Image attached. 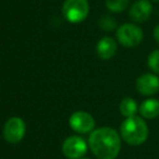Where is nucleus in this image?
Instances as JSON below:
<instances>
[{"label":"nucleus","mask_w":159,"mask_h":159,"mask_svg":"<svg viewBox=\"0 0 159 159\" xmlns=\"http://www.w3.org/2000/svg\"><path fill=\"white\" fill-rule=\"evenodd\" d=\"M89 146L98 159H116L121 148V138L111 127H98L91 132Z\"/></svg>","instance_id":"obj_1"},{"label":"nucleus","mask_w":159,"mask_h":159,"mask_svg":"<svg viewBox=\"0 0 159 159\" xmlns=\"http://www.w3.org/2000/svg\"><path fill=\"white\" fill-rule=\"evenodd\" d=\"M120 136L129 145L139 146L148 137V127L141 117H130L120 127Z\"/></svg>","instance_id":"obj_2"},{"label":"nucleus","mask_w":159,"mask_h":159,"mask_svg":"<svg viewBox=\"0 0 159 159\" xmlns=\"http://www.w3.org/2000/svg\"><path fill=\"white\" fill-rule=\"evenodd\" d=\"M88 0H65L63 4V14L70 23H80L89 14Z\"/></svg>","instance_id":"obj_3"},{"label":"nucleus","mask_w":159,"mask_h":159,"mask_svg":"<svg viewBox=\"0 0 159 159\" xmlns=\"http://www.w3.org/2000/svg\"><path fill=\"white\" fill-rule=\"evenodd\" d=\"M117 39L122 46L128 48L136 47L143 40V31L135 24H122L117 30Z\"/></svg>","instance_id":"obj_4"},{"label":"nucleus","mask_w":159,"mask_h":159,"mask_svg":"<svg viewBox=\"0 0 159 159\" xmlns=\"http://www.w3.org/2000/svg\"><path fill=\"white\" fill-rule=\"evenodd\" d=\"M26 127L25 122L21 118H11L6 122L3 127V136L7 142L12 143H19L22 141V138L25 135Z\"/></svg>","instance_id":"obj_5"},{"label":"nucleus","mask_w":159,"mask_h":159,"mask_svg":"<svg viewBox=\"0 0 159 159\" xmlns=\"http://www.w3.org/2000/svg\"><path fill=\"white\" fill-rule=\"evenodd\" d=\"M87 153V143L80 136H69L63 144V154L69 159H79Z\"/></svg>","instance_id":"obj_6"},{"label":"nucleus","mask_w":159,"mask_h":159,"mask_svg":"<svg viewBox=\"0 0 159 159\" xmlns=\"http://www.w3.org/2000/svg\"><path fill=\"white\" fill-rule=\"evenodd\" d=\"M69 125L78 133H88L94 129L95 121L92 116L86 111H76L69 118Z\"/></svg>","instance_id":"obj_7"},{"label":"nucleus","mask_w":159,"mask_h":159,"mask_svg":"<svg viewBox=\"0 0 159 159\" xmlns=\"http://www.w3.org/2000/svg\"><path fill=\"white\" fill-rule=\"evenodd\" d=\"M152 11L153 7L148 0H138L130 8L129 17L136 23H143L149 19Z\"/></svg>","instance_id":"obj_8"},{"label":"nucleus","mask_w":159,"mask_h":159,"mask_svg":"<svg viewBox=\"0 0 159 159\" xmlns=\"http://www.w3.org/2000/svg\"><path fill=\"white\" fill-rule=\"evenodd\" d=\"M136 89L145 96L155 95L159 92V79L155 74H143L136 80Z\"/></svg>","instance_id":"obj_9"},{"label":"nucleus","mask_w":159,"mask_h":159,"mask_svg":"<svg viewBox=\"0 0 159 159\" xmlns=\"http://www.w3.org/2000/svg\"><path fill=\"white\" fill-rule=\"evenodd\" d=\"M116 51H117V44L111 37H103L100 39L96 46V52H98V57L103 60H108L115 56Z\"/></svg>","instance_id":"obj_10"},{"label":"nucleus","mask_w":159,"mask_h":159,"mask_svg":"<svg viewBox=\"0 0 159 159\" xmlns=\"http://www.w3.org/2000/svg\"><path fill=\"white\" fill-rule=\"evenodd\" d=\"M140 113L143 118L146 119H155L159 116V100L157 99H146L141 104Z\"/></svg>","instance_id":"obj_11"},{"label":"nucleus","mask_w":159,"mask_h":159,"mask_svg":"<svg viewBox=\"0 0 159 159\" xmlns=\"http://www.w3.org/2000/svg\"><path fill=\"white\" fill-rule=\"evenodd\" d=\"M119 110L124 117L130 118V117H134L138 111V104L134 99L130 97H126L121 100L119 106Z\"/></svg>","instance_id":"obj_12"},{"label":"nucleus","mask_w":159,"mask_h":159,"mask_svg":"<svg viewBox=\"0 0 159 159\" xmlns=\"http://www.w3.org/2000/svg\"><path fill=\"white\" fill-rule=\"evenodd\" d=\"M105 4L111 12L120 13L126 10L129 6V0H106Z\"/></svg>","instance_id":"obj_13"},{"label":"nucleus","mask_w":159,"mask_h":159,"mask_svg":"<svg viewBox=\"0 0 159 159\" xmlns=\"http://www.w3.org/2000/svg\"><path fill=\"white\" fill-rule=\"evenodd\" d=\"M100 26L102 27V30L106 31V32H111V31H114L116 28L117 23H116V21L114 20L113 17L104 15L100 21Z\"/></svg>","instance_id":"obj_14"},{"label":"nucleus","mask_w":159,"mask_h":159,"mask_svg":"<svg viewBox=\"0 0 159 159\" xmlns=\"http://www.w3.org/2000/svg\"><path fill=\"white\" fill-rule=\"evenodd\" d=\"M147 63L152 71L159 74V50H154L151 55L148 56L147 59Z\"/></svg>","instance_id":"obj_15"},{"label":"nucleus","mask_w":159,"mask_h":159,"mask_svg":"<svg viewBox=\"0 0 159 159\" xmlns=\"http://www.w3.org/2000/svg\"><path fill=\"white\" fill-rule=\"evenodd\" d=\"M154 38L159 44V24L154 28Z\"/></svg>","instance_id":"obj_16"},{"label":"nucleus","mask_w":159,"mask_h":159,"mask_svg":"<svg viewBox=\"0 0 159 159\" xmlns=\"http://www.w3.org/2000/svg\"><path fill=\"white\" fill-rule=\"evenodd\" d=\"M152 1H154V2H159V0H152Z\"/></svg>","instance_id":"obj_17"},{"label":"nucleus","mask_w":159,"mask_h":159,"mask_svg":"<svg viewBox=\"0 0 159 159\" xmlns=\"http://www.w3.org/2000/svg\"><path fill=\"white\" fill-rule=\"evenodd\" d=\"M79 159H87V158H79Z\"/></svg>","instance_id":"obj_18"}]
</instances>
